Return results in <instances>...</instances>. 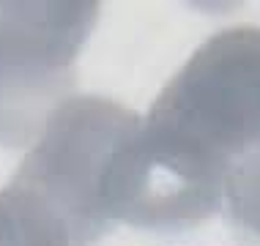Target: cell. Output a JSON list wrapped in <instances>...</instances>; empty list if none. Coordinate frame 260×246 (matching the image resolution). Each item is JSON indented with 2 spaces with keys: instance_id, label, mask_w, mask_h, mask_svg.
<instances>
[{
  "instance_id": "1",
  "label": "cell",
  "mask_w": 260,
  "mask_h": 246,
  "mask_svg": "<svg viewBox=\"0 0 260 246\" xmlns=\"http://www.w3.org/2000/svg\"><path fill=\"white\" fill-rule=\"evenodd\" d=\"M260 148V27L214 33L194 49L151 110L148 129L126 137L110 164L118 216L186 227L222 205L230 167Z\"/></svg>"
},
{
  "instance_id": "2",
  "label": "cell",
  "mask_w": 260,
  "mask_h": 246,
  "mask_svg": "<svg viewBox=\"0 0 260 246\" xmlns=\"http://www.w3.org/2000/svg\"><path fill=\"white\" fill-rule=\"evenodd\" d=\"M93 6H0V139L25 137L69 82Z\"/></svg>"
},
{
  "instance_id": "3",
  "label": "cell",
  "mask_w": 260,
  "mask_h": 246,
  "mask_svg": "<svg viewBox=\"0 0 260 246\" xmlns=\"http://www.w3.org/2000/svg\"><path fill=\"white\" fill-rule=\"evenodd\" d=\"M0 246H69V230L17 186L0 194Z\"/></svg>"
},
{
  "instance_id": "4",
  "label": "cell",
  "mask_w": 260,
  "mask_h": 246,
  "mask_svg": "<svg viewBox=\"0 0 260 246\" xmlns=\"http://www.w3.org/2000/svg\"><path fill=\"white\" fill-rule=\"evenodd\" d=\"M224 210L244 235L260 241V148L230 167L224 178Z\"/></svg>"
}]
</instances>
